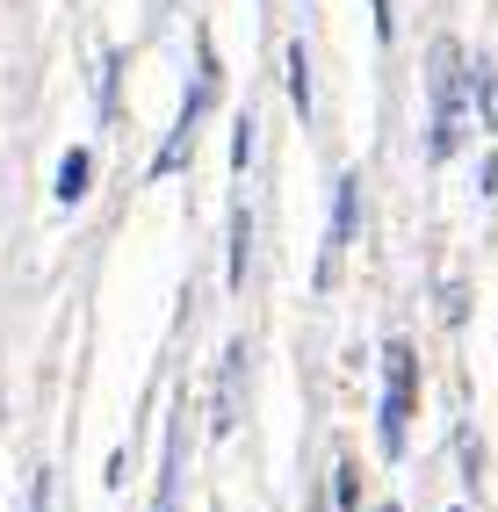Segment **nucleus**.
Listing matches in <instances>:
<instances>
[{
	"label": "nucleus",
	"instance_id": "obj_1",
	"mask_svg": "<svg viewBox=\"0 0 498 512\" xmlns=\"http://www.w3.org/2000/svg\"><path fill=\"white\" fill-rule=\"evenodd\" d=\"M462 80H470V58H462L448 37L434 44V65H426V152L455 159L462 152Z\"/></svg>",
	"mask_w": 498,
	"mask_h": 512
},
{
	"label": "nucleus",
	"instance_id": "obj_2",
	"mask_svg": "<svg viewBox=\"0 0 498 512\" xmlns=\"http://www.w3.org/2000/svg\"><path fill=\"white\" fill-rule=\"evenodd\" d=\"M412 404H419V354H412V339H390L383 347V404H376V440H383L390 462L405 455Z\"/></svg>",
	"mask_w": 498,
	"mask_h": 512
},
{
	"label": "nucleus",
	"instance_id": "obj_3",
	"mask_svg": "<svg viewBox=\"0 0 498 512\" xmlns=\"http://www.w3.org/2000/svg\"><path fill=\"white\" fill-rule=\"evenodd\" d=\"M217 80H224V73H217L210 37H195V80H188V94H181V123L166 130V145L152 152V181H166V174H181V166H188L195 130H203V109H210V87H217Z\"/></svg>",
	"mask_w": 498,
	"mask_h": 512
},
{
	"label": "nucleus",
	"instance_id": "obj_4",
	"mask_svg": "<svg viewBox=\"0 0 498 512\" xmlns=\"http://www.w3.org/2000/svg\"><path fill=\"white\" fill-rule=\"evenodd\" d=\"M354 231H361V181L340 174L332 181V224H325V260H318V282H332V260H340L354 246Z\"/></svg>",
	"mask_w": 498,
	"mask_h": 512
},
{
	"label": "nucleus",
	"instance_id": "obj_5",
	"mask_svg": "<svg viewBox=\"0 0 498 512\" xmlns=\"http://www.w3.org/2000/svg\"><path fill=\"white\" fill-rule=\"evenodd\" d=\"M239 375H246V354L231 347V354H224V390H217V404H210V433H217V440L231 433V419H239Z\"/></svg>",
	"mask_w": 498,
	"mask_h": 512
},
{
	"label": "nucleus",
	"instance_id": "obj_6",
	"mask_svg": "<svg viewBox=\"0 0 498 512\" xmlns=\"http://www.w3.org/2000/svg\"><path fill=\"white\" fill-rule=\"evenodd\" d=\"M246 260H253V210H246V202H231V260H224V282L231 289L246 282Z\"/></svg>",
	"mask_w": 498,
	"mask_h": 512
},
{
	"label": "nucleus",
	"instance_id": "obj_7",
	"mask_svg": "<svg viewBox=\"0 0 498 512\" xmlns=\"http://www.w3.org/2000/svg\"><path fill=\"white\" fill-rule=\"evenodd\" d=\"M87 188H94V152H87V145H73V152L58 159V202H80Z\"/></svg>",
	"mask_w": 498,
	"mask_h": 512
},
{
	"label": "nucleus",
	"instance_id": "obj_8",
	"mask_svg": "<svg viewBox=\"0 0 498 512\" xmlns=\"http://www.w3.org/2000/svg\"><path fill=\"white\" fill-rule=\"evenodd\" d=\"M470 87H477V116H484V130L498 138V65H491V58H470Z\"/></svg>",
	"mask_w": 498,
	"mask_h": 512
},
{
	"label": "nucleus",
	"instance_id": "obj_9",
	"mask_svg": "<svg viewBox=\"0 0 498 512\" xmlns=\"http://www.w3.org/2000/svg\"><path fill=\"white\" fill-rule=\"evenodd\" d=\"M289 101H296V116H311V51L304 44H289Z\"/></svg>",
	"mask_w": 498,
	"mask_h": 512
},
{
	"label": "nucleus",
	"instance_id": "obj_10",
	"mask_svg": "<svg viewBox=\"0 0 498 512\" xmlns=\"http://www.w3.org/2000/svg\"><path fill=\"white\" fill-rule=\"evenodd\" d=\"M116 116H123V51L102 58V123H116Z\"/></svg>",
	"mask_w": 498,
	"mask_h": 512
},
{
	"label": "nucleus",
	"instance_id": "obj_11",
	"mask_svg": "<svg viewBox=\"0 0 498 512\" xmlns=\"http://www.w3.org/2000/svg\"><path fill=\"white\" fill-rule=\"evenodd\" d=\"M29 512H58V469H37V484H29Z\"/></svg>",
	"mask_w": 498,
	"mask_h": 512
},
{
	"label": "nucleus",
	"instance_id": "obj_12",
	"mask_svg": "<svg viewBox=\"0 0 498 512\" xmlns=\"http://www.w3.org/2000/svg\"><path fill=\"white\" fill-rule=\"evenodd\" d=\"M253 159V116H239V130H231V166Z\"/></svg>",
	"mask_w": 498,
	"mask_h": 512
},
{
	"label": "nucleus",
	"instance_id": "obj_13",
	"mask_svg": "<svg viewBox=\"0 0 498 512\" xmlns=\"http://www.w3.org/2000/svg\"><path fill=\"white\" fill-rule=\"evenodd\" d=\"M441 318H448V325H462V318H470V303H462V289H448V296H441Z\"/></svg>",
	"mask_w": 498,
	"mask_h": 512
},
{
	"label": "nucleus",
	"instance_id": "obj_14",
	"mask_svg": "<svg viewBox=\"0 0 498 512\" xmlns=\"http://www.w3.org/2000/svg\"><path fill=\"white\" fill-rule=\"evenodd\" d=\"M369 8H376V37L390 44V37H397V15H390V0H369Z\"/></svg>",
	"mask_w": 498,
	"mask_h": 512
},
{
	"label": "nucleus",
	"instance_id": "obj_15",
	"mask_svg": "<svg viewBox=\"0 0 498 512\" xmlns=\"http://www.w3.org/2000/svg\"><path fill=\"white\" fill-rule=\"evenodd\" d=\"M376 512H397V505H376Z\"/></svg>",
	"mask_w": 498,
	"mask_h": 512
}]
</instances>
